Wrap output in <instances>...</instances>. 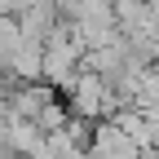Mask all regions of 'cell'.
Masks as SVG:
<instances>
[{
	"label": "cell",
	"mask_w": 159,
	"mask_h": 159,
	"mask_svg": "<svg viewBox=\"0 0 159 159\" xmlns=\"http://www.w3.org/2000/svg\"><path fill=\"white\" fill-rule=\"evenodd\" d=\"M66 93V106H71V115H80V119H111L119 106H115V89H111V80L106 75H97V71H89V66H80L75 71V80L62 89Z\"/></svg>",
	"instance_id": "6da1fadb"
},
{
	"label": "cell",
	"mask_w": 159,
	"mask_h": 159,
	"mask_svg": "<svg viewBox=\"0 0 159 159\" xmlns=\"http://www.w3.org/2000/svg\"><path fill=\"white\" fill-rule=\"evenodd\" d=\"M84 44L71 35V27L62 22L49 40H44V84H53V89H66L71 80H75V71L84 66Z\"/></svg>",
	"instance_id": "7a4b0ae2"
},
{
	"label": "cell",
	"mask_w": 159,
	"mask_h": 159,
	"mask_svg": "<svg viewBox=\"0 0 159 159\" xmlns=\"http://www.w3.org/2000/svg\"><path fill=\"white\" fill-rule=\"evenodd\" d=\"M89 150L97 159H146V150L137 146L115 119H97V124H93V146Z\"/></svg>",
	"instance_id": "3957f363"
},
{
	"label": "cell",
	"mask_w": 159,
	"mask_h": 159,
	"mask_svg": "<svg viewBox=\"0 0 159 159\" xmlns=\"http://www.w3.org/2000/svg\"><path fill=\"white\" fill-rule=\"evenodd\" d=\"M66 18H62V9L53 5V0H40V5H31V9H22L18 13V27H22V35L27 40H40V44H44V40L62 27Z\"/></svg>",
	"instance_id": "277c9868"
},
{
	"label": "cell",
	"mask_w": 159,
	"mask_h": 159,
	"mask_svg": "<svg viewBox=\"0 0 159 159\" xmlns=\"http://www.w3.org/2000/svg\"><path fill=\"white\" fill-rule=\"evenodd\" d=\"M5 102H9V115H18V119H40V111L49 102H57V97H53V84L40 80V84H18Z\"/></svg>",
	"instance_id": "5b68a950"
},
{
	"label": "cell",
	"mask_w": 159,
	"mask_h": 159,
	"mask_svg": "<svg viewBox=\"0 0 159 159\" xmlns=\"http://www.w3.org/2000/svg\"><path fill=\"white\" fill-rule=\"evenodd\" d=\"M22 159H57V150H53L49 142H40V146H35L31 155H22Z\"/></svg>",
	"instance_id": "8992f818"
},
{
	"label": "cell",
	"mask_w": 159,
	"mask_h": 159,
	"mask_svg": "<svg viewBox=\"0 0 159 159\" xmlns=\"http://www.w3.org/2000/svg\"><path fill=\"white\" fill-rule=\"evenodd\" d=\"M146 5H150V13H155V18H159V0H146Z\"/></svg>",
	"instance_id": "52a82bcc"
}]
</instances>
